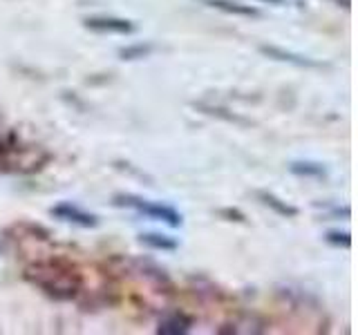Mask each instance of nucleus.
<instances>
[{"instance_id": "1", "label": "nucleus", "mask_w": 358, "mask_h": 335, "mask_svg": "<svg viewBox=\"0 0 358 335\" xmlns=\"http://www.w3.org/2000/svg\"><path fill=\"white\" fill-rule=\"evenodd\" d=\"M25 279L38 286L45 295L54 299H72L78 295L83 286V277L78 268L65 260H48L36 262L25 268Z\"/></svg>"}, {"instance_id": "2", "label": "nucleus", "mask_w": 358, "mask_h": 335, "mask_svg": "<svg viewBox=\"0 0 358 335\" xmlns=\"http://www.w3.org/2000/svg\"><path fill=\"white\" fill-rule=\"evenodd\" d=\"M112 204L119 206V208L137 210V212H141V215H145V217L168 223L171 228H179V226L184 223L182 212H177L173 206L159 204V201L143 199V197H137V195H115V199H112Z\"/></svg>"}, {"instance_id": "3", "label": "nucleus", "mask_w": 358, "mask_h": 335, "mask_svg": "<svg viewBox=\"0 0 358 335\" xmlns=\"http://www.w3.org/2000/svg\"><path fill=\"white\" fill-rule=\"evenodd\" d=\"M50 215L61 219V221H67V223H74V226H81V228H96L99 226V217L92 215V212H87L83 208H78L72 201H61V204H56L54 208H50Z\"/></svg>"}, {"instance_id": "4", "label": "nucleus", "mask_w": 358, "mask_h": 335, "mask_svg": "<svg viewBox=\"0 0 358 335\" xmlns=\"http://www.w3.org/2000/svg\"><path fill=\"white\" fill-rule=\"evenodd\" d=\"M83 27L96 34H121V36H128V34L137 31V25L132 20L117 18V16H90L83 20Z\"/></svg>"}, {"instance_id": "5", "label": "nucleus", "mask_w": 358, "mask_h": 335, "mask_svg": "<svg viewBox=\"0 0 358 335\" xmlns=\"http://www.w3.org/2000/svg\"><path fill=\"white\" fill-rule=\"evenodd\" d=\"M260 52L264 56H268V59L280 61V63H291L296 67H311V70H320V67H324V63H318V61L309 59V56H302L296 52H287L282 47H275V45H260Z\"/></svg>"}, {"instance_id": "6", "label": "nucleus", "mask_w": 358, "mask_h": 335, "mask_svg": "<svg viewBox=\"0 0 358 335\" xmlns=\"http://www.w3.org/2000/svg\"><path fill=\"white\" fill-rule=\"evenodd\" d=\"M195 320L186 315V313L177 311V313H168L159 320V327H157V333L159 335H186L190 329H193Z\"/></svg>"}, {"instance_id": "7", "label": "nucleus", "mask_w": 358, "mask_h": 335, "mask_svg": "<svg viewBox=\"0 0 358 335\" xmlns=\"http://www.w3.org/2000/svg\"><path fill=\"white\" fill-rule=\"evenodd\" d=\"M255 197L260 199V204H262V206L271 208V210L275 212V215H280V217L291 219V217H298V212H300L296 206L287 204V201H282V199H280L278 195H273V193H268V190H257Z\"/></svg>"}, {"instance_id": "8", "label": "nucleus", "mask_w": 358, "mask_h": 335, "mask_svg": "<svg viewBox=\"0 0 358 335\" xmlns=\"http://www.w3.org/2000/svg\"><path fill=\"white\" fill-rule=\"evenodd\" d=\"M201 3L208 5V7H213V9H220V11H224V14L251 16V18L260 16V11H257L255 7H251V5H242V3H238V0H201Z\"/></svg>"}, {"instance_id": "9", "label": "nucleus", "mask_w": 358, "mask_h": 335, "mask_svg": "<svg viewBox=\"0 0 358 335\" xmlns=\"http://www.w3.org/2000/svg\"><path fill=\"white\" fill-rule=\"evenodd\" d=\"M139 244H143L145 248L164 251V253H173L179 248V241L175 237H168V234H162V232H143L139 234Z\"/></svg>"}, {"instance_id": "10", "label": "nucleus", "mask_w": 358, "mask_h": 335, "mask_svg": "<svg viewBox=\"0 0 358 335\" xmlns=\"http://www.w3.org/2000/svg\"><path fill=\"white\" fill-rule=\"evenodd\" d=\"M235 327H246V329H242V333H264L266 329V322L264 320H260V318H246L244 322H240V320H233V322H229V324H224L222 329H217V333H231Z\"/></svg>"}, {"instance_id": "11", "label": "nucleus", "mask_w": 358, "mask_h": 335, "mask_svg": "<svg viewBox=\"0 0 358 335\" xmlns=\"http://www.w3.org/2000/svg\"><path fill=\"white\" fill-rule=\"evenodd\" d=\"M289 170L298 174V177H324L327 170H324L322 163H313V161H294L289 165Z\"/></svg>"}, {"instance_id": "12", "label": "nucleus", "mask_w": 358, "mask_h": 335, "mask_svg": "<svg viewBox=\"0 0 358 335\" xmlns=\"http://www.w3.org/2000/svg\"><path fill=\"white\" fill-rule=\"evenodd\" d=\"M152 45L150 43H137V45H130V47H123L119 50V56L123 61H139L145 59L148 54H152Z\"/></svg>"}, {"instance_id": "13", "label": "nucleus", "mask_w": 358, "mask_h": 335, "mask_svg": "<svg viewBox=\"0 0 358 335\" xmlns=\"http://www.w3.org/2000/svg\"><path fill=\"white\" fill-rule=\"evenodd\" d=\"M324 241L336 246V248H350L352 246V234L350 232H341V230H329L327 234H324Z\"/></svg>"}, {"instance_id": "14", "label": "nucleus", "mask_w": 358, "mask_h": 335, "mask_svg": "<svg viewBox=\"0 0 358 335\" xmlns=\"http://www.w3.org/2000/svg\"><path fill=\"white\" fill-rule=\"evenodd\" d=\"M220 215H222V217H227V221H238V223H244V221H246L244 212L238 210V208H222V210H220Z\"/></svg>"}, {"instance_id": "15", "label": "nucleus", "mask_w": 358, "mask_h": 335, "mask_svg": "<svg viewBox=\"0 0 358 335\" xmlns=\"http://www.w3.org/2000/svg\"><path fill=\"white\" fill-rule=\"evenodd\" d=\"M262 3H268V5H282L285 0H262Z\"/></svg>"}]
</instances>
